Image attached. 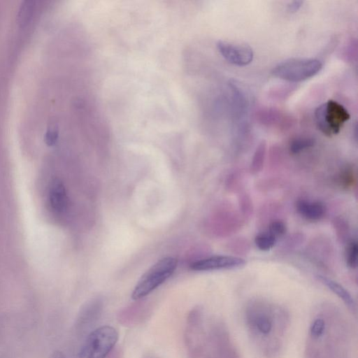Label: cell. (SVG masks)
I'll list each match as a JSON object with an SVG mask.
<instances>
[{
    "label": "cell",
    "mask_w": 358,
    "mask_h": 358,
    "mask_svg": "<svg viewBox=\"0 0 358 358\" xmlns=\"http://www.w3.org/2000/svg\"><path fill=\"white\" fill-rule=\"evenodd\" d=\"M352 336L344 313L331 303H322L310 320L304 358H351Z\"/></svg>",
    "instance_id": "6da1fadb"
},
{
    "label": "cell",
    "mask_w": 358,
    "mask_h": 358,
    "mask_svg": "<svg viewBox=\"0 0 358 358\" xmlns=\"http://www.w3.org/2000/svg\"><path fill=\"white\" fill-rule=\"evenodd\" d=\"M248 337L264 358H278L285 348L290 326L288 310L269 300L255 298L248 301L243 310Z\"/></svg>",
    "instance_id": "7a4b0ae2"
},
{
    "label": "cell",
    "mask_w": 358,
    "mask_h": 358,
    "mask_svg": "<svg viewBox=\"0 0 358 358\" xmlns=\"http://www.w3.org/2000/svg\"><path fill=\"white\" fill-rule=\"evenodd\" d=\"M178 260L172 257L161 259L150 267L137 282L131 293L134 300H139L165 282L175 271Z\"/></svg>",
    "instance_id": "3957f363"
},
{
    "label": "cell",
    "mask_w": 358,
    "mask_h": 358,
    "mask_svg": "<svg viewBox=\"0 0 358 358\" xmlns=\"http://www.w3.org/2000/svg\"><path fill=\"white\" fill-rule=\"evenodd\" d=\"M118 340L117 330L109 325L91 331L79 352V358H107Z\"/></svg>",
    "instance_id": "277c9868"
},
{
    "label": "cell",
    "mask_w": 358,
    "mask_h": 358,
    "mask_svg": "<svg viewBox=\"0 0 358 358\" xmlns=\"http://www.w3.org/2000/svg\"><path fill=\"white\" fill-rule=\"evenodd\" d=\"M185 344L191 358H202L208 346L204 314L200 307L194 308L188 314L185 325Z\"/></svg>",
    "instance_id": "5b68a950"
},
{
    "label": "cell",
    "mask_w": 358,
    "mask_h": 358,
    "mask_svg": "<svg viewBox=\"0 0 358 358\" xmlns=\"http://www.w3.org/2000/svg\"><path fill=\"white\" fill-rule=\"evenodd\" d=\"M322 68V64L313 58H289L278 64L272 70V74L280 79L299 82L308 79Z\"/></svg>",
    "instance_id": "8992f818"
},
{
    "label": "cell",
    "mask_w": 358,
    "mask_h": 358,
    "mask_svg": "<svg viewBox=\"0 0 358 358\" xmlns=\"http://www.w3.org/2000/svg\"><path fill=\"white\" fill-rule=\"evenodd\" d=\"M350 117L348 110L334 100L323 103L315 111L317 127L327 136L337 134Z\"/></svg>",
    "instance_id": "52a82bcc"
},
{
    "label": "cell",
    "mask_w": 358,
    "mask_h": 358,
    "mask_svg": "<svg viewBox=\"0 0 358 358\" xmlns=\"http://www.w3.org/2000/svg\"><path fill=\"white\" fill-rule=\"evenodd\" d=\"M208 335V350L212 358H241L223 322L212 324Z\"/></svg>",
    "instance_id": "ba28073f"
},
{
    "label": "cell",
    "mask_w": 358,
    "mask_h": 358,
    "mask_svg": "<svg viewBox=\"0 0 358 358\" xmlns=\"http://www.w3.org/2000/svg\"><path fill=\"white\" fill-rule=\"evenodd\" d=\"M216 45L221 55L231 64L244 66L252 61V49L248 45L220 41Z\"/></svg>",
    "instance_id": "9c48e42d"
},
{
    "label": "cell",
    "mask_w": 358,
    "mask_h": 358,
    "mask_svg": "<svg viewBox=\"0 0 358 358\" xmlns=\"http://www.w3.org/2000/svg\"><path fill=\"white\" fill-rule=\"evenodd\" d=\"M245 263V260L239 257L215 255L195 261L189 266L194 271H206L241 268Z\"/></svg>",
    "instance_id": "30bf717a"
},
{
    "label": "cell",
    "mask_w": 358,
    "mask_h": 358,
    "mask_svg": "<svg viewBox=\"0 0 358 358\" xmlns=\"http://www.w3.org/2000/svg\"><path fill=\"white\" fill-rule=\"evenodd\" d=\"M103 307V301L100 298H95L86 302L78 313L76 328L83 329L93 324L100 317Z\"/></svg>",
    "instance_id": "8fae6325"
},
{
    "label": "cell",
    "mask_w": 358,
    "mask_h": 358,
    "mask_svg": "<svg viewBox=\"0 0 358 358\" xmlns=\"http://www.w3.org/2000/svg\"><path fill=\"white\" fill-rule=\"evenodd\" d=\"M297 213L310 221H318L325 215L326 208L323 203L318 201L299 199L295 203Z\"/></svg>",
    "instance_id": "7c38bea8"
},
{
    "label": "cell",
    "mask_w": 358,
    "mask_h": 358,
    "mask_svg": "<svg viewBox=\"0 0 358 358\" xmlns=\"http://www.w3.org/2000/svg\"><path fill=\"white\" fill-rule=\"evenodd\" d=\"M49 201L51 208L57 213H63L67 208L66 188L63 182L57 178L54 179L50 185Z\"/></svg>",
    "instance_id": "4fadbf2b"
},
{
    "label": "cell",
    "mask_w": 358,
    "mask_h": 358,
    "mask_svg": "<svg viewBox=\"0 0 358 358\" xmlns=\"http://www.w3.org/2000/svg\"><path fill=\"white\" fill-rule=\"evenodd\" d=\"M317 278L322 284L337 295L348 308L353 313H356L355 302L350 293L338 282L322 275H317Z\"/></svg>",
    "instance_id": "5bb4252c"
},
{
    "label": "cell",
    "mask_w": 358,
    "mask_h": 358,
    "mask_svg": "<svg viewBox=\"0 0 358 358\" xmlns=\"http://www.w3.org/2000/svg\"><path fill=\"white\" fill-rule=\"evenodd\" d=\"M266 152V143L262 141L257 146L252 158L250 170L252 174L259 173L264 166Z\"/></svg>",
    "instance_id": "9a60e30c"
},
{
    "label": "cell",
    "mask_w": 358,
    "mask_h": 358,
    "mask_svg": "<svg viewBox=\"0 0 358 358\" xmlns=\"http://www.w3.org/2000/svg\"><path fill=\"white\" fill-rule=\"evenodd\" d=\"M315 141L309 136H299L293 138L289 145V150L292 154H298L301 151L311 148L315 145Z\"/></svg>",
    "instance_id": "2e32d148"
},
{
    "label": "cell",
    "mask_w": 358,
    "mask_h": 358,
    "mask_svg": "<svg viewBox=\"0 0 358 358\" xmlns=\"http://www.w3.org/2000/svg\"><path fill=\"white\" fill-rule=\"evenodd\" d=\"M255 243L260 250L268 251L276 243V238L268 231L260 232L255 236Z\"/></svg>",
    "instance_id": "e0dca14e"
},
{
    "label": "cell",
    "mask_w": 358,
    "mask_h": 358,
    "mask_svg": "<svg viewBox=\"0 0 358 358\" xmlns=\"http://www.w3.org/2000/svg\"><path fill=\"white\" fill-rule=\"evenodd\" d=\"M345 255V260L348 266L351 268H357L358 245L356 241H351L348 243Z\"/></svg>",
    "instance_id": "ac0fdd59"
},
{
    "label": "cell",
    "mask_w": 358,
    "mask_h": 358,
    "mask_svg": "<svg viewBox=\"0 0 358 358\" xmlns=\"http://www.w3.org/2000/svg\"><path fill=\"white\" fill-rule=\"evenodd\" d=\"M240 211L245 218H249L252 213V201L247 192H241L238 197Z\"/></svg>",
    "instance_id": "d6986e66"
},
{
    "label": "cell",
    "mask_w": 358,
    "mask_h": 358,
    "mask_svg": "<svg viewBox=\"0 0 358 358\" xmlns=\"http://www.w3.org/2000/svg\"><path fill=\"white\" fill-rule=\"evenodd\" d=\"M355 182V174L350 167L345 168L338 175V182L344 188L348 189L353 187Z\"/></svg>",
    "instance_id": "ffe728a7"
},
{
    "label": "cell",
    "mask_w": 358,
    "mask_h": 358,
    "mask_svg": "<svg viewBox=\"0 0 358 358\" xmlns=\"http://www.w3.org/2000/svg\"><path fill=\"white\" fill-rule=\"evenodd\" d=\"M334 227L338 240L341 242L346 241L349 236V226L346 220L341 217L336 218Z\"/></svg>",
    "instance_id": "44dd1931"
},
{
    "label": "cell",
    "mask_w": 358,
    "mask_h": 358,
    "mask_svg": "<svg viewBox=\"0 0 358 358\" xmlns=\"http://www.w3.org/2000/svg\"><path fill=\"white\" fill-rule=\"evenodd\" d=\"M268 229V231L277 238L285 234L287 226L284 221L276 219L270 222Z\"/></svg>",
    "instance_id": "7402d4cb"
},
{
    "label": "cell",
    "mask_w": 358,
    "mask_h": 358,
    "mask_svg": "<svg viewBox=\"0 0 358 358\" xmlns=\"http://www.w3.org/2000/svg\"><path fill=\"white\" fill-rule=\"evenodd\" d=\"M303 1H294L290 2L287 5V10L290 13H295L301 7Z\"/></svg>",
    "instance_id": "603a6c76"
},
{
    "label": "cell",
    "mask_w": 358,
    "mask_h": 358,
    "mask_svg": "<svg viewBox=\"0 0 358 358\" xmlns=\"http://www.w3.org/2000/svg\"><path fill=\"white\" fill-rule=\"evenodd\" d=\"M49 358H66L64 353L59 350H55Z\"/></svg>",
    "instance_id": "cb8c5ba5"
},
{
    "label": "cell",
    "mask_w": 358,
    "mask_h": 358,
    "mask_svg": "<svg viewBox=\"0 0 358 358\" xmlns=\"http://www.w3.org/2000/svg\"><path fill=\"white\" fill-rule=\"evenodd\" d=\"M107 358H120V351L117 350L112 351Z\"/></svg>",
    "instance_id": "d4e9b609"
}]
</instances>
